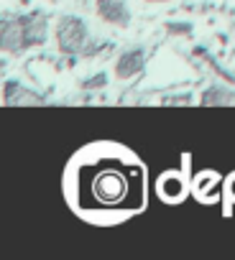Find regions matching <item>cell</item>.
<instances>
[{
  "label": "cell",
  "instance_id": "cell-1",
  "mask_svg": "<svg viewBox=\"0 0 235 260\" xmlns=\"http://www.w3.org/2000/svg\"><path fill=\"white\" fill-rule=\"evenodd\" d=\"M72 202L90 217H121L146 202V174L126 156L84 158L72 174Z\"/></svg>",
  "mask_w": 235,
  "mask_h": 260
},
{
  "label": "cell",
  "instance_id": "cell-2",
  "mask_svg": "<svg viewBox=\"0 0 235 260\" xmlns=\"http://www.w3.org/2000/svg\"><path fill=\"white\" fill-rule=\"evenodd\" d=\"M184 194H187V184H184V179L179 174H164L159 179V197L161 199L177 204V202H182Z\"/></svg>",
  "mask_w": 235,
  "mask_h": 260
},
{
  "label": "cell",
  "instance_id": "cell-3",
  "mask_svg": "<svg viewBox=\"0 0 235 260\" xmlns=\"http://www.w3.org/2000/svg\"><path fill=\"white\" fill-rule=\"evenodd\" d=\"M215 186H217L215 176H212V174H210V176L204 174V176H199V184H197V194H199V197L204 199V191H212Z\"/></svg>",
  "mask_w": 235,
  "mask_h": 260
},
{
  "label": "cell",
  "instance_id": "cell-4",
  "mask_svg": "<svg viewBox=\"0 0 235 260\" xmlns=\"http://www.w3.org/2000/svg\"><path fill=\"white\" fill-rule=\"evenodd\" d=\"M227 194H230V199L235 202V176H232V179L227 181Z\"/></svg>",
  "mask_w": 235,
  "mask_h": 260
}]
</instances>
